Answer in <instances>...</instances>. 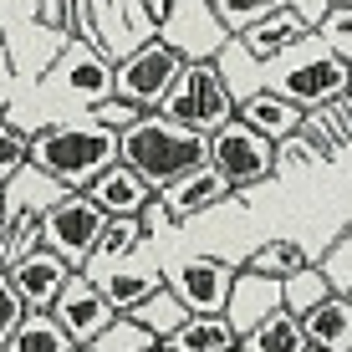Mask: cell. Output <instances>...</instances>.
<instances>
[{"label": "cell", "mask_w": 352, "mask_h": 352, "mask_svg": "<svg viewBox=\"0 0 352 352\" xmlns=\"http://www.w3.org/2000/svg\"><path fill=\"white\" fill-rule=\"evenodd\" d=\"M31 164L62 189H87L107 164H118V133L82 118H56L31 133Z\"/></svg>", "instance_id": "1"}, {"label": "cell", "mask_w": 352, "mask_h": 352, "mask_svg": "<svg viewBox=\"0 0 352 352\" xmlns=\"http://www.w3.org/2000/svg\"><path fill=\"white\" fill-rule=\"evenodd\" d=\"M261 87L286 97V102H296L301 113H317V107L347 97V62L317 31H307L286 52H276L271 62H261Z\"/></svg>", "instance_id": "2"}, {"label": "cell", "mask_w": 352, "mask_h": 352, "mask_svg": "<svg viewBox=\"0 0 352 352\" xmlns=\"http://www.w3.org/2000/svg\"><path fill=\"white\" fill-rule=\"evenodd\" d=\"M118 159L128 168H138L153 189L168 184V179H179V174H189V168H199V164H210L204 159V133L174 123V118L159 113V107L138 113L123 133H118Z\"/></svg>", "instance_id": "3"}, {"label": "cell", "mask_w": 352, "mask_h": 352, "mask_svg": "<svg viewBox=\"0 0 352 352\" xmlns=\"http://www.w3.org/2000/svg\"><path fill=\"white\" fill-rule=\"evenodd\" d=\"M21 92H31L36 102H46V107H62V118H82V113H92V102L113 97V52L67 36L62 52L52 56V67Z\"/></svg>", "instance_id": "4"}, {"label": "cell", "mask_w": 352, "mask_h": 352, "mask_svg": "<svg viewBox=\"0 0 352 352\" xmlns=\"http://www.w3.org/2000/svg\"><path fill=\"white\" fill-rule=\"evenodd\" d=\"M62 41L67 31L41 21V0H0V46L10 56L16 87H31L52 67V56L62 52Z\"/></svg>", "instance_id": "5"}, {"label": "cell", "mask_w": 352, "mask_h": 352, "mask_svg": "<svg viewBox=\"0 0 352 352\" xmlns=\"http://www.w3.org/2000/svg\"><path fill=\"white\" fill-rule=\"evenodd\" d=\"M159 113H168L174 123H184L194 133H214L220 123L235 118V92L225 87V77H220L214 62H184L179 77L168 82Z\"/></svg>", "instance_id": "6"}, {"label": "cell", "mask_w": 352, "mask_h": 352, "mask_svg": "<svg viewBox=\"0 0 352 352\" xmlns=\"http://www.w3.org/2000/svg\"><path fill=\"white\" fill-rule=\"evenodd\" d=\"M179 67H184V56H179L168 41L143 36L138 46H128L123 56H113V92L148 113V107L164 102V92H168V82L179 77Z\"/></svg>", "instance_id": "7"}, {"label": "cell", "mask_w": 352, "mask_h": 352, "mask_svg": "<svg viewBox=\"0 0 352 352\" xmlns=\"http://www.w3.org/2000/svg\"><path fill=\"white\" fill-rule=\"evenodd\" d=\"M204 159H210V168H220L235 189H250V184L276 174V143L265 133H256L250 123L230 118L214 133H204Z\"/></svg>", "instance_id": "8"}, {"label": "cell", "mask_w": 352, "mask_h": 352, "mask_svg": "<svg viewBox=\"0 0 352 352\" xmlns=\"http://www.w3.org/2000/svg\"><path fill=\"white\" fill-rule=\"evenodd\" d=\"M102 225H107V214L97 210L87 194H82V189H67L56 204H46V210H41V245L56 250L67 265H82V261L92 256Z\"/></svg>", "instance_id": "9"}, {"label": "cell", "mask_w": 352, "mask_h": 352, "mask_svg": "<svg viewBox=\"0 0 352 352\" xmlns=\"http://www.w3.org/2000/svg\"><path fill=\"white\" fill-rule=\"evenodd\" d=\"M153 36L168 41L184 62H210V56L230 41L225 21L214 16L210 0H168V10H164V21H159Z\"/></svg>", "instance_id": "10"}, {"label": "cell", "mask_w": 352, "mask_h": 352, "mask_svg": "<svg viewBox=\"0 0 352 352\" xmlns=\"http://www.w3.org/2000/svg\"><path fill=\"white\" fill-rule=\"evenodd\" d=\"M164 281L174 286V296L184 301L189 311H199V317H225V296H230V281H235V265L220 261V256H189V261L168 265Z\"/></svg>", "instance_id": "11"}, {"label": "cell", "mask_w": 352, "mask_h": 352, "mask_svg": "<svg viewBox=\"0 0 352 352\" xmlns=\"http://www.w3.org/2000/svg\"><path fill=\"white\" fill-rule=\"evenodd\" d=\"M46 311L62 322V332H67L77 347H87L92 337L118 317V307L102 296V291H97V281H92L87 271H72V276H67V286L56 291V301H52Z\"/></svg>", "instance_id": "12"}, {"label": "cell", "mask_w": 352, "mask_h": 352, "mask_svg": "<svg viewBox=\"0 0 352 352\" xmlns=\"http://www.w3.org/2000/svg\"><path fill=\"white\" fill-rule=\"evenodd\" d=\"M230 194H235V184H230L220 168L199 164V168H189V174H179V179H168V184H159V204L168 210V220L179 225V220H194V214L225 204Z\"/></svg>", "instance_id": "13"}, {"label": "cell", "mask_w": 352, "mask_h": 352, "mask_svg": "<svg viewBox=\"0 0 352 352\" xmlns=\"http://www.w3.org/2000/svg\"><path fill=\"white\" fill-rule=\"evenodd\" d=\"M77 271V265H67L56 250H46V245H31L26 256H16L6 265V276H10V286L21 291V301H26L31 311H46L56 301V291L67 286V276Z\"/></svg>", "instance_id": "14"}, {"label": "cell", "mask_w": 352, "mask_h": 352, "mask_svg": "<svg viewBox=\"0 0 352 352\" xmlns=\"http://www.w3.org/2000/svg\"><path fill=\"white\" fill-rule=\"evenodd\" d=\"M276 307H281V281L235 265V281H230V296H225V322L235 327V332H250V327L261 317H271Z\"/></svg>", "instance_id": "15"}, {"label": "cell", "mask_w": 352, "mask_h": 352, "mask_svg": "<svg viewBox=\"0 0 352 352\" xmlns=\"http://www.w3.org/2000/svg\"><path fill=\"white\" fill-rule=\"evenodd\" d=\"M82 194H87V199H92L102 214H138V210H143V204H148L159 189H153L148 179L138 174V168H128L123 159H118V164H107L102 174H97L92 184L82 189Z\"/></svg>", "instance_id": "16"}, {"label": "cell", "mask_w": 352, "mask_h": 352, "mask_svg": "<svg viewBox=\"0 0 352 352\" xmlns=\"http://www.w3.org/2000/svg\"><path fill=\"white\" fill-rule=\"evenodd\" d=\"M82 271L92 276L97 291H102L118 311L138 307L153 286H164V271H159V265H128V256H118V261H107V265H82Z\"/></svg>", "instance_id": "17"}, {"label": "cell", "mask_w": 352, "mask_h": 352, "mask_svg": "<svg viewBox=\"0 0 352 352\" xmlns=\"http://www.w3.org/2000/svg\"><path fill=\"white\" fill-rule=\"evenodd\" d=\"M307 31H311V26H307V21H301L291 6H276V10H265L261 21H250L245 31H235V41L245 46L256 62H271L276 52H286V46H291V41H301Z\"/></svg>", "instance_id": "18"}, {"label": "cell", "mask_w": 352, "mask_h": 352, "mask_svg": "<svg viewBox=\"0 0 352 352\" xmlns=\"http://www.w3.org/2000/svg\"><path fill=\"white\" fill-rule=\"evenodd\" d=\"M62 194L67 189L56 184L52 174H41L36 164H21L16 174L0 184V210H6V214H41L46 204H56Z\"/></svg>", "instance_id": "19"}, {"label": "cell", "mask_w": 352, "mask_h": 352, "mask_svg": "<svg viewBox=\"0 0 352 352\" xmlns=\"http://www.w3.org/2000/svg\"><path fill=\"white\" fill-rule=\"evenodd\" d=\"M301 327H307V342H311V347L352 352V296L332 291L327 301H317V307L301 317Z\"/></svg>", "instance_id": "20"}, {"label": "cell", "mask_w": 352, "mask_h": 352, "mask_svg": "<svg viewBox=\"0 0 352 352\" xmlns=\"http://www.w3.org/2000/svg\"><path fill=\"white\" fill-rule=\"evenodd\" d=\"M235 118H240V123H250L256 133H265L271 143H281V138H291V133L301 128V107L286 102V97H276V92H265V87L250 92V97H240Z\"/></svg>", "instance_id": "21"}, {"label": "cell", "mask_w": 352, "mask_h": 352, "mask_svg": "<svg viewBox=\"0 0 352 352\" xmlns=\"http://www.w3.org/2000/svg\"><path fill=\"white\" fill-rule=\"evenodd\" d=\"M235 342H240V332L225 317H199V311H189V317L164 337L168 352H230Z\"/></svg>", "instance_id": "22"}, {"label": "cell", "mask_w": 352, "mask_h": 352, "mask_svg": "<svg viewBox=\"0 0 352 352\" xmlns=\"http://www.w3.org/2000/svg\"><path fill=\"white\" fill-rule=\"evenodd\" d=\"M240 347L245 352H307V327H301L296 311L276 307L271 317H261L250 332H240Z\"/></svg>", "instance_id": "23"}, {"label": "cell", "mask_w": 352, "mask_h": 352, "mask_svg": "<svg viewBox=\"0 0 352 352\" xmlns=\"http://www.w3.org/2000/svg\"><path fill=\"white\" fill-rule=\"evenodd\" d=\"M77 342L62 332V322L52 317V311H26L21 327L0 342V352H72Z\"/></svg>", "instance_id": "24"}, {"label": "cell", "mask_w": 352, "mask_h": 352, "mask_svg": "<svg viewBox=\"0 0 352 352\" xmlns=\"http://www.w3.org/2000/svg\"><path fill=\"white\" fill-rule=\"evenodd\" d=\"M143 245V230H138V214H107V225H102V235H97V245H92V256L82 261V265H107V261H118V256H133V250ZM77 265V271H82Z\"/></svg>", "instance_id": "25"}, {"label": "cell", "mask_w": 352, "mask_h": 352, "mask_svg": "<svg viewBox=\"0 0 352 352\" xmlns=\"http://www.w3.org/2000/svg\"><path fill=\"white\" fill-rule=\"evenodd\" d=\"M210 62L220 67V77H225V87L235 92V102H240V97H250V92H261V62L235 41V36H230V41L210 56Z\"/></svg>", "instance_id": "26"}, {"label": "cell", "mask_w": 352, "mask_h": 352, "mask_svg": "<svg viewBox=\"0 0 352 352\" xmlns=\"http://www.w3.org/2000/svg\"><path fill=\"white\" fill-rule=\"evenodd\" d=\"M128 311H133V317H138L143 327H148V332L159 337V342H164V337L174 332V327L184 322V317H189V307L174 296V286H168V281H164V286H153L148 296H143L138 307H128Z\"/></svg>", "instance_id": "27"}, {"label": "cell", "mask_w": 352, "mask_h": 352, "mask_svg": "<svg viewBox=\"0 0 352 352\" xmlns=\"http://www.w3.org/2000/svg\"><path fill=\"white\" fill-rule=\"evenodd\" d=\"M332 296V286H327V276L317 271V261H307V265H296L291 276H281V307L286 311H296V317H307L317 301Z\"/></svg>", "instance_id": "28"}, {"label": "cell", "mask_w": 352, "mask_h": 352, "mask_svg": "<svg viewBox=\"0 0 352 352\" xmlns=\"http://www.w3.org/2000/svg\"><path fill=\"white\" fill-rule=\"evenodd\" d=\"M87 347H92V352H148V347H159V337L133 317V311H118V317L107 322Z\"/></svg>", "instance_id": "29"}, {"label": "cell", "mask_w": 352, "mask_h": 352, "mask_svg": "<svg viewBox=\"0 0 352 352\" xmlns=\"http://www.w3.org/2000/svg\"><path fill=\"white\" fill-rule=\"evenodd\" d=\"M307 261L311 256L296 245V240H265V245H256L245 256V271H261V276H276V281H281V276H291L296 265H307Z\"/></svg>", "instance_id": "30"}, {"label": "cell", "mask_w": 352, "mask_h": 352, "mask_svg": "<svg viewBox=\"0 0 352 352\" xmlns=\"http://www.w3.org/2000/svg\"><path fill=\"white\" fill-rule=\"evenodd\" d=\"M317 36L352 67V0H332L327 6V16L317 21Z\"/></svg>", "instance_id": "31"}, {"label": "cell", "mask_w": 352, "mask_h": 352, "mask_svg": "<svg viewBox=\"0 0 352 352\" xmlns=\"http://www.w3.org/2000/svg\"><path fill=\"white\" fill-rule=\"evenodd\" d=\"M21 164H31V128L10 123V118L0 113V184H6Z\"/></svg>", "instance_id": "32"}, {"label": "cell", "mask_w": 352, "mask_h": 352, "mask_svg": "<svg viewBox=\"0 0 352 352\" xmlns=\"http://www.w3.org/2000/svg\"><path fill=\"white\" fill-rule=\"evenodd\" d=\"M317 271L327 276V286H332V291L352 296V230H347L342 240H332V250L317 261Z\"/></svg>", "instance_id": "33"}, {"label": "cell", "mask_w": 352, "mask_h": 352, "mask_svg": "<svg viewBox=\"0 0 352 352\" xmlns=\"http://www.w3.org/2000/svg\"><path fill=\"white\" fill-rule=\"evenodd\" d=\"M214 6V16L225 21V31L235 36V31H245L250 21H261L265 10H276V6H291V0H210Z\"/></svg>", "instance_id": "34"}, {"label": "cell", "mask_w": 352, "mask_h": 352, "mask_svg": "<svg viewBox=\"0 0 352 352\" xmlns=\"http://www.w3.org/2000/svg\"><path fill=\"white\" fill-rule=\"evenodd\" d=\"M138 113H143V107H133V102H123V97L113 92V97H102V102H92L87 118H92V123H102V128H113V133H123Z\"/></svg>", "instance_id": "35"}, {"label": "cell", "mask_w": 352, "mask_h": 352, "mask_svg": "<svg viewBox=\"0 0 352 352\" xmlns=\"http://www.w3.org/2000/svg\"><path fill=\"white\" fill-rule=\"evenodd\" d=\"M26 311H31V307L21 301V291L10 286V276L0 271V342H6V337L21 327V317H26Z\"/></svg>", "instance_id": "36"}, {"label": "cell", "mask_w": 352, "mask_h": 352, "mask_svg": "<svg viewBox=\"0 0 352 352\" xmlns=\"http://www.w3.org/2000/svg\"><path fill=\"white\" fill-rule=\"evenodd\" d=\"M327 6H332V0H291V10H296V16L307 21L311 31H317V21L327 16Z\"/></svg>", "instance_id": "37"}, {"label": "cell", "mask_w": 352, "mask_h": 352, "mask_svg": "<svg viewBox=\"0 0 352 352\" xmlns=\"http://www.w3.org/2000/svg\"><path fill=\"white\" fill-rule=\"evenodd\" d=\"M10 92H16V72H10V56H6V46H0V107L10 102Z\"/></svg>", "instance_id": "38"}, {"label": "cell", "mask_w": 352, "mask_h": 352, "mask_svg": "<svg viewBox=\"0 0 352 352\" xmlns=\"http://www.w3.org/2000/svg\"><path fill=\"white\" fill-rule=\"evenodd\" d=\"M164 10H168V0H143V16H148V26H153V31H159Z\"/></svg>", "instance_id": "39"}, {"label": "cell", "mask_w": 352, "mask_h": 352, "mask_svg": "<svg viewBox=\"0 0 352 352\" xmlns=\"http://www.w3.org/2000/svg\"><path fill=\"white\" fill-rule=\"evenodd\" d=\"M347 92H352V67H347Z\"/></svg>", "instance_id": "40"}, {"label": "cell", "mask_w": 352, "mask_h": 352, "mask_svg": "<svg viewBox=\"0 0 352 352\" xmlns=\"http://www.w3.org/2000/svg\"><path fill=\"white\" fill-rule=\"evenodd\" d=\"M307 352H327V347H311V342H307Z\"/></svg>", "instance_id": "41"}, {"label": "cell", "mask_w": 352, "mask_h": 352, "mask_svg": "<svg viewBox=\"0 0 352 352\" xmlns=\"http://www.w3.org/2000/svg\"><path fill=\"white\" fill-rule=\"evenodd\" d=\"M148 352H168V347H164V342H159V347H148Z\"/></svg>", "instance_id": "42"}, {"label": "cell", "mask_w": 352, "mask_h": 352, "mask_svg": "<svg viewBox=\"0 0 352 352\" xmlns=\"http://www.w3.org/2000/svg\"><path fill=\"white\" fill-rule=\"evenodd\" d=\"M230 352H245V347H240V342H235V347H230Z\"/></svg>", "instance_id": "43"}, {"label": "cell", "mask_w": 352, "mask_h": 352, "mask_svg": "<svg viewBox=\"0 0 352 352\" xmlns=\"http://www.w3.org/2000/svg\"><path fill=\"white\" fill-rule=\"evenodd\" d=\"M72 352H92V347H72Z\"/></svg>", "instance_id": "44"}]
</instances>
